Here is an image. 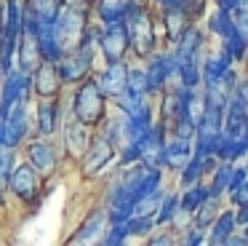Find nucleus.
<instances>
[{
    "label": "nucleus",
    "instance_id": "nucleus-1",
    "mask_svg": "<svg viewBox=\"0 0 248 246\" xmlns=\"http://www.w3.org/2000/svg\"><path fill=\"white\" fill-rule=\"evenodd\" d=\"M176 62H179V78L184 86L189 88H198L200 80H203V35H200L198 27H187L182 37L176 43Z\"/></svg>",
    "mask_w": 248,
    "mask_h": 246
},
{
    "label": "nucleus",
    "instance_id": "nucleus-2",
    "mask_svg": "<svg viewBox=\"0 0 248 246\" xmlns=\"http://www.w3.org/2000/svg\"><path fill=\"white\" fill-rule=\"evenodd\" d=\"M125 24H128L131 35V48L136 56L147 59L155 48V24H152V14L139 3H131L128 14H125Z\"/></svg>",
    "mask_w": 248,
    "mask_h": 246
},
{
    "label": "nucleus",
    "instance_id": "nucleus-3",
    "mask_svg": "<svg viewBox=\"0 0 248 246\" xmlns=\"http://www.w3.org/2000/svg\"><path fill=\"white\" fill-rule=\"evenodd\" d=\"M104 91L99 86V80H83L80 88L75 91L72 99V112L75 118H80L86 126H99L104 121Z\"/></svg>",
    "mask_w": 248,
    "mask_h": 246
},
{
    "label": "nucleus",
    "instance_id": "nucleus-4",
    "mask_svg": "<svg viewBox=\"0 0 248 246\" xmlns=\"http://www.w3.org/2000/svg\"><path fill=\"white\" fill-rule=\"evenodd\" d=\"M88 14L86 11H78V8H62L59 16L54 19V24H51V30H54V37L56 43L62 46V51H72V48H78L83 43V35H86L88 30Z\"/></svg>",
    "mask_w": 248,
    "mask_h": 246
},
{
    "label": "nucleus",
    "instance_id": "nucleus-5",
    "mask_svg": "<svg viewBox=\"0 0 248 246\" xmlns=\"http://www.w3.org/2000/svg\"><path fill=\"white\" fill-rule=\"evenodd\" d=\"M208 27L221 37V46L230 48L235 59H243V56H246L248 40H246V35L240 32V27H237V19H235V14H232V11L219 8L216 14H211Z\"/></svg>",
    "mask_w": 248,
    "mask_h": 246
},
{
    "label": "nucleus",
    "instance_id": "nucleus-6",
    "mask_svg": "<svg viewBox=\"0 0 248 246\" xmlns=\"http://www.w3.org/2000/svg\"><path fill=\"white\" fill-rule=\"evenodd\" d=\"M99 48H102L107 64L123 62L125 51L131 48V35H128V24H125V19L104 24V30H102V46H99Z\"/></svg>",
    "mask_w": 248,
    "mask_h": 246
},
{
    "label": "nucleus",
    "instance_id": "nucleus-7",
    "mask_svg": "<svg viewBox=\"0 0 248 246\" xmlns=\"http://www.w3.org/2000/svg\"><path fill=\"white\" fill-rule=\"evenodd\" d=\"M27 137V99H19L11 110L3 115L0 123V142L3 147H16Z\"/></svg>",
    "mask_w": 248,
    "mask_h": 246
},
{
    "label": "nucleus",
    "instance_id": "nucleus-8",
    "mask_svg": "<svg viewBox=\"0 0 248 246\" xmlns=\"http://www.w3.org/2000/svg\"><path fill=\"white\" fill-rule=\"evenodd\" d=\"M38 174H40V171L35 169L32 163L16 166L14 174H11V182H8V190H11L19 201H24V203L35 201V198H38Z\"/></svg>",
    "mask_w": 248,
    "mask_h": 246
},
{
    "label": "nucleus",
    "instance_id": "nucleus-9",
    "mask_svg": "<svg viewBox=\"0 0 248 246\" xmlns=\"http://www.w3.org/2000/svg\"><path fill=\"white\" fill-rule=\"evenodd\" d=\"M62 83H64V80H62L59 67H56V62H48V59L32 72V88L40 99H54V96L59 94Z\"/></svg>",
    "mask_w": 248,
    "mask_h": 246
},
{
    "label": "nucleus",
    "instance_id": "nucleus-10",
    "mask_svg": "<svg viewBox=\"0 0 248 246\" xmlns=\"http://www.w3.org/2000/svg\"><path fill=\"white\" fill-rule=\"evenodd\" d=\"M112 158H115V139L109 137V134H102V137H96L91 142V147H88L86 160H83V171H86V174H99Z\"/></svg>",
    "mask_w": 248,
    "mask_h": 246
},
{
    "label": "nucleus",
    "instance_id": "nucleus-11",
    "mask_svg": "<svg viewBox=\"0 0 248 246\" xmlns=\"http://www.w3.org/2000/svg\"><path fill=\"white\" fill-rule=\"evenodd\" d=\"M246 131H248V105L235 91L224 107V134L227 137H246Z\"/></svg>",
    "mask_w": 248,
    "mask_h": 246
},
{
    "label": "nucleus",
    "instance_id": "nucleus-12",
    "mask_svg": "<svg viewBox=\"0 0 248 246\" xmlns=\"http://www.w3.org/2000/svg\"><path fill=\"white\" fill-rule=\"evenodd\" d=\"M43 51H40V40L35 27H24L22 30V40H19V70L32 75L35 70L43 64Z\"/></svg>",
    "mask_w": 248,
    "mask_h": 246
},
{
    "label": "nucleus",
    "instance_id": "nucleus-13",
    "mask_svg": "<svg viewBox=\"0 0 248 246\" xmlns=\"http://www.w3.org/2000/svg\"><path fill=\"white\" fill-rule=\"evenodd\" d=\"M30 88H32V75L24 72V70H16V72H8L6 75V86H3V115L16 105L19 99H27L30 96Z\"/></svg>",
    "mask_w": 248,
    "mask_h": 246
},
{
    "label": "nucleus",
    "instance_id": "nucleus-14",
    "mask_svg": "<svg viewBox=\"0 0 248 246\" xmlns=\"http://www.w3.org/2000/svg\"><path fill=\"white\" fill-rule=\"evenodd\" d=\"M147 75H150V91H163L168 86V80H171V75H179L176 53H157V56H152Z\"/></svg>",
    "mask_w": 248,
    "mask_h": 246
},
{
    "label": "nucleus",
    "instance_id": "nucleus-15",
    "mask_svg": "<svg viewBox=\"0 0 248 246\" xmlns=\"http://www.w3.org/2000/svg\"><path fill=\"white\" fill-rule=\"evenodd\" d=\"M64 8V0H24V14H27V27L51 24Z\"/></svg>",
    "mask_w": 248,
    "mask_h": 246
},
{
    "label": "nucleus",
    "instance_id": "nucleus-16",
    "mask_svg": "<svg viewBox=\"0 0 248 246\" xmlns=\"http://www.w3.org/2000/svg\"><path fill=\"white\" fill-rule=\"evenodd\" d=\"M99 86L107 96H123L125 88H128V67L123 62H112L107 64V70L99 78Z\"/></svg>",
    "mask_w": 248,
    "mask_h": 246
},
{
    "label": "nucleus",
    "instance_id": "nucleus-17",
    "mask_svg": "<svg viewBox=\"0 0 248 246\" xmlns=\"http://www.w3.org/2000/svg\"><path fill=\"white\" fill-rule=\"evenodd\" d=\"M192 158H195V153H192V144H189L187 137H176V134H173V139L166 142V150H163V163L166 166L182 171Z\"/></svg>",
    "mask_w": 248,
    "mask_h": 246
},
{
    "label": "nucleus",
    "instance_id": "nucleus-18",
    "mask_svg": "<svg viewBox=\"0 0 248 246\" xmlns=\"http://www.w3.org/2000/svg\"><path fill=\"white\" fill-rule=\"evenodd\" d=\"M27 158H30V163H32L43 176L51 174V171L56 169V153H54V147H51L48 142H40V139H38V142H30Z\"/></svg>",
    "mask_w": 248,
    "mask_h": 246
},
{
    "label": "nucleus",
    "instance_id": "nucleus-19",
    "mask_svg": "<svg viewBox=\"0 0 248 246\" xmlns=\"http://www.w3.org/2000/svg\"><path fill=\"white\" fill-rule=\"evenodd\" d=\"M88 128H91V126H86L80 118H75V121L70 123V128L64 131V137H67V150H70L72 155H86V153H88V147H91Z\"/></svg>",
    "mask_w": 248,
    "mask_h": 246
},
{
    "label": "nucleus",
    "instance_id": "nucleus-20",
    "mask_svg": "<svg viewBox=\"0 0 248 246\" xmlns=\"http://www.w3.org/2000/svg\"><path fill=\"white\" fill-rule=\"evenodd\" d=\"M56 128H59V105L54 99H43L38 107V134L51 137Z\"/></svg>",
    "mask_w": 248,
    "mask_h": 246
},
{
    "label": "nucleus",
    "instance_id": "nucleus-21",
    "mask_svg": "<svg viewBox=\"0 0 248 246\" xmlns=\"http://www.w3.org/2000/svg\"><path fill=\"white\" fill-rule=\"evenodd\" d=\"M235 225H240L235 211H221L214 222V230H211V244H230L235 235Z\"/></svg>",
    "mask_w": 248,
    "mask_h": 246
},
{
    "label": "nucleus",
    "instance_id": "nucleus-22",
    "mask_svg": "<svg viewBox=\"0 0 248 246\" xmlns=\"http://www.w3.org/2000/svg\"><path fill=\"white\" fill-rule=\"evenodd\" d=\"M187 19L189 14L182 8V5H171V8H166V30H168V37H171L173 43H179V37L187 32Z\"/></svg>",
    "mask_w": 248,
    "mask_h": 246
},
{
    "label": "nucleus",
    "instance_id": "nucleus-23",
    "mask_svg": "<svg viewBox=\"0 0 248 246\" xmlns=\"http://www.w3.org/2000/svg\"><path fill=\"white\" fill-rule=\"evenodd\" d=\"M131 3H134V0H99V19H102L104 24L125 19Z\"/></svg>",
    "mask_w": 248,
    "mask_h": 246
},
{
    "label": "nucleus",
    "instance_id": "nucleus-24",
    "mask_svg": "<svg viewBox=\"0 0 248 246\" xmlns=\"http://www.w3.org/2000/svg\"><path fill=\"white\" fill-rule=\"evenodd\" d=\"M208 198H211V187H203V185L195 182V185H189L187 193L182 195V211L184 214H195Z\"/></svg>",
    "mask_w": 248,
    "mask_h": 246
},
{
    "label": "nucleus",
    "instance_id": "nucleus-25",
    "mask_svg": "<svg viewBox=\"0 0 248 246\" xmlns=\"http://www.w3.org/2000/svg\"><path fill=\"white\" fill-rule=\"evenodd\" d=\"M104 217H107L104 211H93L91 217H88V222L83 225V228H80V230H78V233L70 238V244H88V241H93V235L102 233Z\"/></svg>",
    "mask_w": 248,
    "mask_h": 246
},
{
    "label": "nucleus",
    "instance_id": "nucleus-26",
    "mask_svg": "<svg viewBox=\"0 0 248 246\" xmlns=\"http://www.w3.org/2000/svg\"><path fill=\"white\" fill-rule=\"evenodd\" d=\"M179 211H182V195H179V193L163 195L160 209H157V214H155V222L157 225H168V222H173V219H176Z\"/></svg>",
    "mask_w": 248,
    "mask_h": 246
},
{
    "label": "nucleus",
    "instance_id": "nucleus-27",
    "mask_svg": "<svg viewBox=\"0 0 248 246\" xmlns=\"http://www.w3.org/2000/svg\"><path fill=\"white\" fill-rule=\"evenodd\" d=\"M208 166H211V158H198V155H195V158L182 169V185H184V187L195 185V182L203 176V171L208 169Z\"/></svg>",
    "mask_w": 248,
    "mask_h": 246
},
{
    "label": "nucleus",
    "instance_id": "nucleus-28",
    "mask_svg": "<svg viewBox=\"0 0 248 246\" xmlns=\"http://www.w3.org/2000/svg\"><path fill=\"white\" fill-rule=\"evenodd\" d=\"M232 174H235V169L230 166V160H224V163L216 169V176H214V185H211V195L219 198L221 193L230 190V182H232Z\"/></svg>",
    "mask_w": 248,
    "mask_h": 246
},
{
    "label": "nucleus",
    "instance_id": "nucleus-29",
    "mask_svg": "<svg viewBox=\"0 0 248 246\" xmlns=\"http://www.w3.org/2000/svg\"><path fill=\"white\" fill-rule=\"evenodd\" d=\"M125 94H152L150 91V75H147V70H128V88H125Z\"/></svg>",
    "mask_w": 248,
    "mask_h": 246
},
{
    "label": "nucleus",
    "instance_id": "nucleus-30",
    "mask_svg": "<svg viewBox=\"0 0 248 246\" xmlns=\"http://www.w3.org/2000/svg\"><path fill=\"white\" fill-rule=\"evenodd\" d=\"M152 225H157V222H155V217L134 214V217H131L128 222H125V228H128V238H131V235H150Z\"/></svg>",
    "mask_w": 248,
    "mask_h": 246
},
{
    "label": "nucleus",
    "instance_id": "nucleus-31",
    "mask_svg": "<svg viewBox=\"0 0 248 246\" xmlns=\"http://www.w3.org/2000/svg\"><path fill=\"white\" fill-rule=\"evenodd\" d=\"M214 222H216V198L211 195L208 201L195 211V225H198V228H208V225H214Z\"/></svg>",
    "mask_w": 248,
    "mask_h": 246
},
{
    "label": "nucleus",
    "instance_id": "nucleus-32",
    "mask_svg": "<svg viewBox=\"0 0 248 246\" xmlns=\"http://www.w3.org/2000/svg\"><path fill=\"white\" fill-rule=\"evenodd\" d=\"M0 174H3V185L8 187L14 174V147H3V155H0Z\"/></svg>",
    "mask_w": 248,
    "mask_h": 246
},
{
    "label": "nucleus",
    "instance_id": "nucleus-33",
    "mask_svg": "<svg viewBox=\"0 0 248 246\" xmlns=\"http://www.w3.org/2000/svg\"><path fill=\"white\" fill-rule=\"evenodd\" d=\"M235 19H237V27H240V32L246 35V40H248V0H243V5L235 11Z\"/></svg>",
    "mask_w": 248,
    "mask_h": 246
},
{
    "label": "nucleus",
    "instance_id": "nucleus-34",
    "mask_svg": "<svg viewBox=\"0 0 248 246\" xmlns=\"http://www.w3.org/2000/svg\"><path fill=\"white\" fill-rule=\"evenodd\" d=\"M179 5H182L184 11H187L189 16H198L200 11H203V5H205V0H179Z\"/></svg>",
    "mask_w": 248,
    "mask_h": 246
},
{
    "label": "nucleus",
    "instance_id": "nucleus-35",
    "mask_svg": "<svg viewBox=\"0 0 248 246\" xmlns=\"http://www.w3.org/2000/svg\"><path fill=\"white\" fill-rule=\"evenodd\" d=\"M203 228H198V225H195V230H189L187 233V238H184V244L187 246H198V244H203Z\"/></svg>",
    "mask_w": 248,
    "mask_h": 246
},
{
    "label": "nucleus",
    "instance_id": "nucleus-36",
    "mask_svg": "<svg viewBox=\"0 0 248 246\" xmlns=\"http://www.w3.org/2000/svg\"><path fill=\"white\" fill-rule=\"evenodd\" d=\"M230 198H232V203H237V206H240V203H246L248 201V182L243 187H237L235 193H230Z\"/></svg>",
    "mask_w": 248,
    "mask_h": 246
},
{
    "label": "nucleus",
    "instance_id": "nucleus-37",
    "mask_svg": "<svg viewBox=\"0 0 248 246\" xmlns=\"http://www.w3.org/2000/svg\"><path fill=\"white\" fill-rule=\"evenodd\" d=\"M91 3L93 0H64L67 8H78V11H86V14H88V8H91Z\"/></svg>",
    "mask_w": 248,
    "mask_h": 246
},
{
    "label": "nucleus",
    "instance_id": "nucleus-38",
    "mask_svg": "<svg viewBox=\"0 0 248 246\" xmlns=\"http://www.w3.org/2000/svg\"><path fill=\"white\" fill-rule=\"evenodd\" d=\"M216 5H219V8H224V11H232V14H235V11L243 5V0H216Z\"/></svg>",
    "mask_w": 248,
    "mask_h": 246
},
{
    "label": "nucleus",
    "instance_id": "nucleus-39",
    "mask_svg": "<svg viewBox=\"0 0 248 246\" xmlns=\"http://www.w3.org/2000/svg\"><path fill=\"white\" fill-rule=\"evenodd\" d=\"M237 222H240V225H248V201L237 206Z\"/></svg>",
    "mask_w": 248,
    "mask_h": 246
},
{
    "label": "nucleus",
    "instance_id": "nucleus-40",
    "mask_svg": "<svg viewBox=\"0 0 248 246\" xmlns=\"http://www.w3.org/2000/svg\"><path fill=\"white\" fill-rule=\"evenodd\" d=\"M237 94H240V96H243V102H246V105H248V80H246V83L240 86V88H237Z\"/></svg>",
    "mask_w": 248,
    "mask_h": 246
},
{
    "label": "nucleus",
    "instance_id": "nucleus-41",
    "mask_svg": "<svg viewBox=\"0 0 248 246\" xmlns=\"http://www.w3.org/2000/svg\"><path fill=\"white\" fill-rule=\"evenodd\" d=\"M150 244H171V238H150Z\"/></svg>",
    "mask_w": 248,
    "mask_h": 246
},
{
    "label": "nucleus",
    "instance_id": "nucleus-42",
    "mask_svg": "<svg viewBox=\"0 0 248 246\" xmlns=\"http://www.w3.org/2000/svg\"><path fill=\"white\" fill-rule=\"evenodd\" d=\"M163 5H166V8H171V5H179V0H160Z\"/></svg>",
    "mask_w": 248,
    "mask_h": 246
},
{
    "label": "nucleus",
    "instance_id": "nucleus-43",
    "mask_svg": "<svg viewBox=\"0 0 248 246\" xmlns=\"http://www.w3.org/2000/svg\"><path fill=\"white\" fill-rule=\"evenodd\" d=\"M246 238H248V225H246Z\"/></svg>",
    "mask_w": 248,
    "mask_h": 246
}]
</instances>
